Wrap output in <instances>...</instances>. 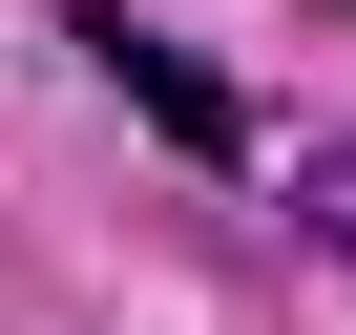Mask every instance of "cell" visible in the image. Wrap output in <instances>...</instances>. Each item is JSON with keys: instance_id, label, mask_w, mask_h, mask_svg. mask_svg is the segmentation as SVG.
<instances>
[{"instance_id": "6da1fadb", "label": "cell", "mask_w": 356, "mask_h": 335, "mask_svg": "<svg viewBox=\"0 0 356 335\" xmlns=\"http://www.w3.org/2000/svg\"><path fill=\"white\" fill-rule=\"evenodd\" d=\"M84 63H105L168 147H189V168H252V105H231V63H210V42H168V22H126V0H84Z\"/></svg>"}, {"instance_id": "7a4b0ae2", "label": "cell", "mask_w": 356, "mask_h": 335, "mask_svg": "<svg viewBox=\"0 0 356 335\" xmlns=\"http://www.w3.org/2000/svg\"><path fill=\"white\" fill-rule=\"evenodd\" d=\"M293 231H314V252H356V147H335V168H293Z\"/></svg>"}, {"instance_id": "3957f363", "label": "cell", "mask_w": 356, "mask_h": 335, "mask_svg": "<svg viewBox=\"0 0 356 335\" xmlns=\"http://www.w3.org/2000/svg\"><path fill=\"white\" fill-rule=\"evenodd\" d=\"M335 22H356V0H335Z\"/></svg>"}]
</instances>
